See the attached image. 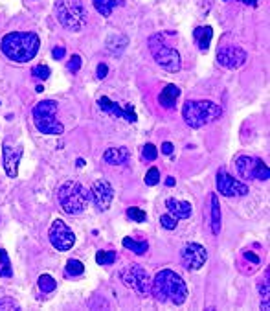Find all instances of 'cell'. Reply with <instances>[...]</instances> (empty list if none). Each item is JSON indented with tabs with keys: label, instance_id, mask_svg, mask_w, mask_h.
Masks as SVG:
<instances>
[{
	"label": "cell",
	"instance_id": "3",
	"mask_svg": "<svg viewBox=\"0 0 270 311\" xmlns=\"http://www.w3.org/2000/svg\"><path fill=\"white\" fill-rule=\"evenodd\" d=\"M184 122L189 127L200 129L223 116V109L209 100H188L182 107Z\"/></svg>",
	"mask_w": 270,
	"mask_h": 311
},
{
	"label": "cell",
	"instance_id": "4",
	"mask_svg": "<svg viewBox=\"0 0 270 311\" xmlns=\"http://www.w3.org/2000/svg\"><path fill=\"white\" fill-rule=\"evenodd\" d=\"M88 190L77 181H67L57 192V201L61 204V208L70 215H77L85 212L88 203Z\"/></svg>",
	"mask_w": 270,
	"mask_h": 311
},
{
	"label": "cell",
	"instance_id": "5",
	"mask_svg": "<svg viewBox=\"0 0 270 311\" xmlns=\"http://www.w3.org/2000/svg\"><path fill=\"white\" fill-rule=\"evenodd\" d=\"M33 123L42 135H63L65 127L57 120V102L42 100L33 107Z\"/></svg>",
	"mask_w": 270,
	"mask_h": 311
},
{
	"label": "cell",
	"instance_id": "19",
	"mask_svg": "<svg viewBox=\"0 0 270 311\" xmlns=\"http://www.w3.org/2000/svg\"><path fill=\"white\" fill-rule=\"evenodd\" d=\"M179 96H180V88L177 87V85H168V87L160 92L158 102H160V105H162L164 109H175L177 98Z\"/></svg>",
	"mask_w": 270,
	"mask_h": 311
},
{
	"label": "cell",
	"instance_id": "40",
	"mask_svg": "<svg viewBox=\"0 0 270 311\" xmlns=\"http://www.w3.org/2000/svg\"><path fill=\"white\" fill-rule=\"evenodd\" d=\"M261 309H268V298H265V302H261Z\"/></svg>",
	"mask_w": 270,
	"mask_h": 311
},
{
	"label": "cell",
	"instance_id": "31",
	"mask_svg": "<svg viewBox=\"0 0 270 311\" xmlns=\"http://www.w3.org/2000/svg\"><path fill=\"white\" fill-rule=\"evenodd\" d=\"M158 183H160V169L153 166V168H149L147 175H145V184L147 186H154Z\"/></svg>",
	"mask_w": 270,
	"mask_h": 311
},
{
	"label": "cell",
	"instance_id": "1",
	"mask_svg": "<svg viewBox=\"0 0 270 311\" xmlns=\"http://www.w3.org/2000/svg\"><path fill=\"white\" fill-rule=\"evenodd\" d=\"M151 295H154L158 302H168L175 306H182L186 298H188V286L186 282L180 278L171 269L158 271L156 276L153 278L151 284Z\"/></svg>",
	"mask_w": 270,
	"mask_h": 311
},
{
	"label": "cell",
	"instance_id": "41",
	"mask_svg": "<svg viewBox=\"0 0 270 311\" xmlns=\"http://www.w3.org/2000/svg\"><path fill=\"white\" fill-rule=\"evenodd\" d=\"M166 184H168V186H173V184H175V179H173V177H168V179H166Z\"/></svg>",
	"mask_w": 270,
	"mask_h": 311
},
{
	"label": "cell",
	"instance_id": "2",
	"mask_svg": "<svg viewBox=\"0 0 270 311\" xmlns=\"http://www.w3.org/2000/svg\"><path fill=\"white\" fill-rule=\"evenodd\" d=\"M39 37L33 31H13L4 35L0 48L8 59L15 63H28L39 52Z\"/></svg>",
	"mask_w": 270,
	"mask_h": 311
},
{
	"label": "cell",
	"instance_id": "7",
	"mask_svg": "<svg viewBox=\"0 0 270 311\" xmlns=\"http://www.w3.org/2000/svg\"><path fill=\"white\" fill-rule=\"evenodd\" d=\"M149 50L153 54L154 61H156L162 68H166L168 72H179L180 67H182L179 52L166 45L162 35H158L156 33V35H153L149 39Z\"/></svg>",
	"mask_w": 270,
	"mask_h": 311
},
{
	"label": "cell",
	"instance_id": "6",
	"mask_svg": "<svg viewBox=\"0 0 270 311\" xmlns=\"http://www.w3.org/2000/svg\"><path fill=\"white\" fill-rule=\"evenodd\" d=\"M87 10L79 0H57L56 17L67 30L79 31L87 24Z\"/></svg>",
	"mask_w": 270,
	"mask_h": 311
},
{
	"label": "cell",
	"instance_id": "20",
	"mask_svg": "<svg viewBox=\"0 0 270 311\" xmlns=\"http://www.w3.org/2000/svg\"><path fill=\"white\" fill-rule=\"evenodd\" d=\"M209 210H211V232L219 236L221 232V204L217 194H209Z\"/></svg>",
	"mask_w": 270,
	"mask_h": 311
},
{
	"label": "cell",
	"instance_id": "16",
	"mask_svg": "<svg viewBox=\"0 0 270 311\" xmlns=\"http://www.w3.org/2000/svg\"><path fill=\"white\" fill-rule=\"evenodd\" d=\"M2 151H4L6 173H8V177L15 179L17 173H19V162H21V157H22V148L13 149L11 146H8V144H6Z\"/></svg>",
	"mask_w": 270,
	"mask_h": 311
},
{
	"label": "cell",
	"instance_id": "14",
	"mask_svg": "<svg viewBox=\"0 0 270 311\" xmlns=\"http://www.w3.org/2000/svg\"><path fill=\"white\" fill-rule=\"evenodd\" d=\"M90 197L94 201V204L97 206V210H101V212L109 210V206H111V203L114 199V190L111 186V183L105 181V179L96 181L90 190Z\"/></svg>",
	"mask_w": 270,
	"mask_h": 311
},
{
	"label": "cell",
	"instance_id": "22",
	"mask_svg": "<svg viewBox=\"0 0 270 311\" xmlns=\"http://www.w3.org/2000/svg\"><path fill=\"white\" fill-rule=\"evenodd\" d=\"M94 2V8L97 10V13H101L103 17H111L114 8H120V6L125 4V0H92Z\"/></svg>",
	"mask_w": 270,
	"mask_h": 311
},
{
	"label": "cell",
	"instance_id": "37",
	"mask_svg": "<svg viewBox=\"0 0 270 311\" xmlns=\"http://www.w3.org/2000/svg\"><path fill=\"white\" fill-rule=\"evenodd\" d=\"M51 54H53L56 59H63V57H65V48H63V46H57V48H53Z\"/></svg>",
	"mask_w": 270,
	"mask_h": 311
},
{
	"label": "cell",
	"instance_id": "13",
	"mask_svg": "<svg viewBox=\"0 0 270 311\" xmlns=\"http://www.w3.org/2000/svg\"><path fill=\"white\" fill-rule=\"evenodd\" d=\"M217 61L228 70H235L246 63V52L241 46H225L217 52Z\"/></svg>",
	"mask_w": 270,
	"mask_h": 311
},
{
	"label": "cell",
	"instance_id": "12",
	"mask_svg": "<svg viewBox=\"0 0 270 311\" xmlns=\"http://www.w3.org/2000/svg\"><path fill=\"white\" fill-rule=\"evenodd\" d=\"M180 260L188 271H199L208 260V250L199 243H188L180 250Z\"/></svg>",
	"mask_w": 270,
	"mask_h": 311
},
{
	"label": "cell",
	"instance_id": "9",
	"mask_svg": "<svg viewBox=\"0 0 270 311\" xmlns=\"http://www.w3.org/2000/svg\"><path fill=\"white\" fill-rule=\"evenodd\" d=\"M235 168L245 179H255V181H268L270 169L263 158L241 155L235 160Z\"/></svg>",
	"mask_w": 270,
	"mask_h": 311
},
{
	"label": "cell",
	"instance_id": "36",
	"mask_svg": "<svg viewBox=\"0 0 270 311\" xmlns=\"http://www.w3.org/2000/svg\"><path fill=\"white\" fill-rule=\"evenodd\" d=\"M107 72H109L107 65H105V63H101V65L97 67V77H99V79H105V77H107Z\"/></svg>",
	"mask_w": 270,
	"mask_h": 311
},
{
	"label": "cell",
	"instance_id": "18",
	"mask_svg": "<svg viewBox=\"0 0 270 311\" xmlns=\"http://www.w3.org/2000/svg\"><path fill=\"white\" fill-rule=\"evenodd\" d=\"M103 160L113 166H122L129 160V149L127 148H111L105 151Z\"/></svg>",
	"mask_w": 270,
	"mask_h": 311
},
{
	"label": "cell",
	"instance_id": "32",
	"mask_svg": "<svg viewBox=\"0 0 270 311\" xmlns=\"http://www.w3.org/2000/svg\"><path fill=\"white\" fill-rule=\"evenodd\" d=\"M31 74H33L37 79H46V77L50 76V68L46 67V65H37V67H33Z\"/></svg>",
	"mask_w": 270,
	"mask_h": 311
},
{
	"label": "cell",
	"instance_id": "24",
	"mask_svg": "<svg viewBox=\"0 0 270 311\" xmlns=\"http://www.w3.org/2000/svg\"><path fill=\"white\" fill-rule=\"evenodd\" d=\"M96 261L99 265H113L116 261V250H99L96 254Z\"/></svg>",
	"mask_w": 270,
	"mask_h": 311
},
{
	"label": "cell",
	"instance_id": "17",
	"mask_svg": "<svg viewBox=\"0 0 270 311\" xmlns=\"http://www.w3.org/2000/svg\"><path fill=\"white\" fill-rule=\"evenodd\" d=\"M166 206H168L169 214L173 215L175 219H188V217H191V214H193L191 204H189L188 201H179V199L169 197V199L166 201Z\"/></svg>",
	"mask_w": 270,
	"mask_h": 311
},
{
	"label": "cell",
	"instance_id": "26",
	"mask_svg": "<svg viewBox=\"0 0 270 311\" xmlns=\"http://www.w3.org/2000/svg\"><path fill=\"white\" fill-rule=\"evenodd\" d=\"M13 271H11V263L10 258H8V252L0 249V276H11Z\"/></svg>",
	"mask_w": 270,
	"mask_h": 311
},
{
	"label": "cell",
	"instance_id": "30",
	"mask_svg": "<svg viewBox=\"0 0 270 311\" xmlns=\"http://www.w3.org/2000/svg\"><path fill=\"white\" fill-rule=\"evenodd\" d=\"M21 309V306H19V302L13 300V298H2L0 300V311H19Z\"/></svg>",
	"mask_w": 270,
	"mask_h": 311
},
{
	"label": "cell",
	"instance_id": "33",
	"mask_svg": "<svg viewBox=\"0 0 270 311\" xmlns=\"http://www.w3.org/2000/svg\"><path fill=\"white\" fill-rule=\"evenodd\" d=\"M160 225H162L164 229L173 230V229H177V219H175L171 214H169V215H162V217H160Z\"/></svg>",
	"mask_w": 270,
	"mask_h": 311
},
{
	"label": "cell",
	"instance_id": "27",
	"mask_svg": "<svg viewBox=\"0 0 270 311\" xmlns=\"http://www.w3.org/2000/svg\"><path fill=\"white\" fill-rule=\"evenodd\" d=\"M67 273L70 276H81L85 273V265L79 260H68L67 263Z\"/></svg>",
	"mask_w": 270,
	"mask_h": 311
},
{
	"label": "cell",
	"instance_id": "15",
	"mask_svg": "<svg viewBox=\"0 0 270 311\" xmlns=\"http://www.w3.org/2000/svg\"><path fill=\"white\" fill-rule=\"evenodd\" d=\"M97 105H99L105 112H109V114H113V116H116V118H123V120L129 123H134L138 120L136 112H134V107L131 105V103L125 105V107H120V105H118L116 102H113L111 98L101 96L99 100H97Z\"/></svg>",
	"mask_w": 270,
	"mask_h": 311
},
{
	"label": "cell",
	"instance_id": "23",
	"mask_svg": "<svg viewBox=\"0 0 270 311\" xmlns=\"http://www.w3.org/2000/svg\"><path fill=\"white\" fill-rule=\"evenodd\" d=\"M122 243H123V247H125V249L133 250L134 254H145V252H147V249H149L147 241H136V240H133V238H125Z\"/></svg>",
	"mask_w": 270,
	"mask_h": 311
},
{
	"label": "cell",
	"instance_id": "29",
	"mask_svg": "<svg viewBox=\"0 0 270 311\" xmlns=\"http://www.w3.org/2000/svg\"><path fill=\"white\" fill-rule=\"evenodd\" d=\"M142 157L145 158V160H149V162H153V160H156V157H158V149L154 148L153 144H145L142 149Z\"/></svg>",
	"mask_w": 270,
	"mask_h": 311
},
{
	"label": "cell",
	"instance_id": "25",
	"mask_svg": "<svg viewBox=\"0 0 270 311\" xmlns=\"http://www.w3.org/2000/svg\"><path fill=\"white\" fill-rule=\"evenodd\" d=\"M57 287V282L51 278L50 275H41L39 276V289L42 293H51V291H56Z\"/></svg>",
	"mask_w": 270,
	"mask_h": 311
},
{
	"label": "cell",
	"instance_id": "10",
	"mask_svg": "<svg viewBox=\"0 0 270 311\" xmlns=\"http://www.w3.org/2000/svg\"><path fill=\"white\" fill-rule=\"evenodd\" d=\"M217 190L225 197H243V195L248 194V186L232 177L225 168H221L217 171Z\"/></svg>",
	"mask_w": 270,
	"mask_h": 311
},
{
	"label": "cell",
	"instance_id": "8",
	"mask_svg": "<svg viewBox=\"0 0 270 311\" xmlns=\"http://www.w3.org/2000/svg\"><path fill=\"white\" fill-rule=\"evenodd\" d=\"M120 278H122V282L125 286L136 291L138 295L142 296L151 295V284H153V280H151L149 273L140 263H131L125 269H122Z\"/></svg>",
	"mask_w": 270,
	"mask_h": 311
},
{
	"label": "cell",
	"instance_id": "28",
	"mask_svg": "<svg viewBox=\"0 0 270 311\" xmlns=\"http://www.w3.org/2000/svg\"><path fill=\"white\" fill-rule=\"evenodd\" d=\"M127 217L131 221H136V223H143L145 221V212L143 210H140V208H134V206H131V208L127 210Z\"/></svg>",
	"mask_w": 270,
	"mask_h": 311
},
{
	"label": "cell",
	"instance_id": "11",
	"mask_svg": "<svg viewBox=\"0 0 270 311\" xmlns=\"http://www.w3.org/2000/svg\"><path fill=\"white\" fill-rule=\"evenodd\" d=\"M48 236H50V243L53 245L57 250H70L72 245L76 243L74 232H72L67 225H65V221H61V219H56L51 223Z\"/></svg>",
	"mask_w": 270,
	"mask_h": 311
},
{
	"label": "cell",
	"instance_id": "35",
	"mask_svg": "<svg viewBox=\"0 0 270 311\" xmlns=\"http://www.w3.org/2000/svg\"><path fill=\"white\" fill-rule=\"evenodd\" d=\"M243 256H245V260H250L252 263H254V265H259V263H261V260L254 254V252H252V250H245V252H243Z\"/></svg>",
	"mask_w": 270,
	"mask_h": 311
},
{
	"label": "cell",
	"instance_id": "34",
	"mask_svg": "<svg viewBox=\"0 0 270 311\" xmlns=\"http://www.w3.org/2000/svg\"><path fill=\"white\" fill-rule=\"evenodd\" d=\"M79 68H81V57L72 56V59L68 61V70H70L72 74H76V72H79Z\"/></svg>",
	"mask_w": 270,
	"mask_h": 311
},
{
	"label": "cell",
	"instance_id": "38",
	"mask_svg": "<svg viewBox=\"0 0 270 311\" xmlns=\"http://www.w3.org/2000/svg\"><path fill=\"white\" fill-rule=\"evenodd\" d=\"M162 151L166 155H171V153H173V144H171V142H164L162 144Z\"/></svg>",
	"mask_w": 270,
	"mask_h": 311
},
{
	"label": "cell",
	"instance_id": "21",
	"mask_svg": "<svg viewBox=\"0 0 270 311\" xmlns=\"http://www.w3.org/2000/svg\"><path fill=\"white\" fill-rule=\"evenodd\" d=\"M193 37H195V41H197V45H199V50L206 52L209 48L211 37H213V30H211L209 26H199V28H195Z\"/></svg>",
	"mask_w": 270,
	"mask_h": 311
},
{
	"label": "cell",
	"instance_id": "39",
	"mask_svg": "<svg viewBox=\"0 0 270 311\" xmlns=\"http://www.w3.org/2000/svg\"><path fill=\"white\" fill-rule=\"evenodd\" d=\"M243 4H246V6H255L257 4V0H241Z\"/></svg>",
	"mask_w": 270,
	"mask_h": 311
}]
</instances>
